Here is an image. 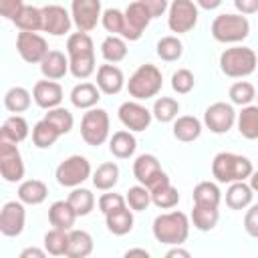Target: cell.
Wrapping results in <instances>:
<instances>
[{
	"instance_id": "cell-45",
	"label": "cell",
	"mask_w": 258,
	"mask_h": 258,
	"mask_svg": "<svg viewBox=\"0 0 258 258\" xmlns=\"http://www.w3.org/2000/svg\"><path fill=\"white\" fill-rule=\"evenodd\" d=\"M183 52V44L177 36H163L159 42H157V56L161 60H167V62H173L181 56Z\"/></svg>"
},
{
	"instance_id": "cell-35",
	"label": "cell",
	"mask_w": 258,
	"mask_h": 258,
	"mask_svg": "<svg viewBox=\"0 0 258 258\" xmlns=\"http://www.w3.org/2000/svg\"><path fill=\"white\" fill-rule=\"evenodd\" d=\"M101 54L107 62H119L127 56V44H125V38L123 36H117V34H111L103 40L101 44Z\"/></svg>"
},
{
	"instance_id": "cell-12",
	"label": "cell",
	"mask_w": 258,
	"mask_h": 258,
	"mask_svg": "<svg viewBox=\"0 0 258 258\" xmlns=\"http://www.w3.org/2000/svg\"><path fill=\"white\" fill-rule=\"evenodd\" d=\"M204 123L212 133H218V135L228 133L232 129V125L236 123V111H234V107L230 103L218 101V103H214V105H210L206 109Z\"/></svg>"
},
{
	"instance_id": "cell-2",
	"label": "cell",
	"mask_w": 258,
	"mask_h": 258,
	"mask_svg": "<svg viewBox=\"0 0 258 258\" xmlns=\"http://www.w3.org/2000/svg\"><path fill=\"white\" fill-rule=\"evenodd\" d=\"M254 171L252 161L244 155L238 153H230V151H222L214 157L212 161V175L220 181V183H234V181H244L250 177V173Z\"/></svg>"
},
{
	"instance_id": "cell-58",
	"label": "cell",
	"mask_w": 258,
	"mask_h": 258,
	"mask_svg": "<svg viewBox=\"0 0 258 258\" xmlns=\"http://www.w3.org/2000/svg\"><path fill=\"white\" fill-rule=\"evenodd\" d=\"M248 179H250V187H252L254 191H258V169H256V171H252Z\"/></svg>"
},
{
	"instance_id": "cell-20",
	"label": "cell",
	"mask_w": 258,
	"mask_h": 258,
	"mask_svg": "<svg viewBox=\"0 0 258 258\" xmlns=\"http://www.w3.org/2000/svg\"><path fill=\"white\" fill-rule=\"evenodd\" d=\"M125 85L123 73L119 67L111 64H101L97 69V87L105 93V95H117Z\"/></svg>"
},
{
	"instance_id": "cell-53",
	"label": "cell",
	"mask_w": 258,
	"mask_h": 258,
	"mask_svg": "<svg viewBox=\"0 0 258 258\" xmlns=\"http://www.w3.org/2000/svg\"><path fill=\"white\" fill-rule=\"evenodd\" d=\"M234 6L240 14H254L258 12V0H234Z\"/></svg>"
},
{
	"instance_id": "cell-39",
	"label": "cell",
	"mask_w": 258,
	"mask_h": 258,
	"mask_svg": "<svg viewBox=\"0 0 258 258\" xmlns=\"http://www.w3.org/2000/svg\"><path fill=\"white\" fill-rule=\"evenodd\" d=\"M4 107L12 113H22L30 107V93L24 87H12L4 95Z\"/></svg>"
},
{
	"instance_id": "cell-3",
	"label": "cell",
	"mask_w": 258,
	"mask_h": 258,
	"mask_svg": "<svg viewBox=\"0 0 258 258\" xmlns=\"http://www.w3.org/2000/svg\"><path fill=\"white\" fill-rule=\"evenodd\" d=\"M189 234V220L183 212H167L153 220V236L161 244L179 246L187 240Z\"/></svg>"
},
{
	"instance_id": "cell-59",
	"label": "cell",
	"mask_w": 258,
	"mask_h": 258,
	"mask_svg": "<svg viewBox=\"0 0 258 258\" xmlns=\"http://www.w3.org/2000/svg\"><path fill=\"white\" fill-rule=\"evenodd\" d=\"M256 99H258V95H256Z\"/></svg>"
},
{
	"instance_id": "cell-32",
	"label": "cell",
	"mask_w": 258,
	"mask_h": 258,
	"mask_svg": "<svg viewBox=\"0 0 258 258\" xmlns=\"http://www.w3.org/2000/svg\"><path fill=\"white\" fill-rule=\"evenodd\" d=\"M109 149H111V153L115 157L127 159V157H131L135 153L137 141H135L131 131H117V133H113V137L109 141Z\"/></svg>"
},
{
	"instance_id": "cell-49",
	"label": "cell",
	"mask_w": 258,
	"mask_h": 258,
	"mask_svg": "<svg viewBox=\"0 0 258 258\" xmlns=\"http://www.w3.org/2000/svg\"><path fill=\"white\" fill-rule=\"evenodd\" d=\"M125 202H127V200H125L123 196H119V194H103V196L99 198V210H101L103 214H109V212H113V210L125 206Z\"/></svg>"
},
{
	"instance_id": "cell-6",
	"label": "cell",
	"mask_w": 258,
	"mask_h": 258,
	"mask_svg": "<svg viewBox=\"0 0 258 258\" xmlns=\"http://www.w3.org/2000/svg\"><path fill=\"white\" fill-rule=\"evenodd\" d=\"M250 34V22L242 14H220L212 22V36L218 42H240Z\"/></svg>"
},
{
	"instance_id": "cell-28",
	"label": "cell",
	"mask_w": 258,
	"mask_h": 258,
	"mask_svg": "<svg viewBox=\"0 0 258 258\" xmlns=\"http://www.w3.org/2000/svg\"><path fill=\"white\" fill-rule=\"evenodd\" d=\"M200 135H202V123L194 115H183V117L175 119V123H173V137L175 139L189 143V141H196Z\"/></svg>"
},
{
	"instance_id": "cell-1",
	"label": "cell",
	"mask_w": 258,
	"mask_h": 258,
	"mask_svg": "<svg viewBox=\"0 0 258 258\" xmlns=\"http://www.w3.org/2000/svg\"><path fill=\"white\" fill-rule=\"evenodd\" d=\"M71 75L77 79H89L95 73V48L87 32H75L67 40Z\"/></svg>"
},
{
	"instance_id": "cell-4",
	"label": "cell",
	"mask_w": 258,
	"mask_h": 258,
	"mask_svg": "<svg viewBox=\"0 0 258 258\" xmlns=\"http://www.w3.org/2000/svg\"><path fill=\"white\" fill-rule=\"evenodd\" d=\"M258 56L248 46H232L220 54V69L226 77L242 79L256 71Z\"/></svg>"
},
{
	"instance_id": "cell-11",
	"label": "cell",
	"mask_w": 258,
	"mask_h": 258,
	"mask_svg": "<svg viewBox=\"0 0 258 258\" xmlns=\"http://www.w3.org/2000/svg\"><path fill=\"white\" fill-rule=\"evenodd\" d=\"M0 173L6 181L16 183L24 177V161L16 143L0 139Z\"/></svg>"
},
{
	"instance_id": "cell-47",
	"label": "cell",
	"mask_w": 258,
	"mask_h": 258,
	"mask_svg": "<svg viewBox=\"0 0 258 258\" xmlns=\"http://www.w3.org/2000/svg\"><path fill=\"white\" fill-rule=\"evenodd\" d=\"M125 200H127V204H129L131 210L141 212V210H145L151 204V191H149V187H145L143 183H139V185L129 187Z\"/></svg>"
},
{
	"instance_id": "cell-38",
	"label": "cell",
	"mask_w": 258,
	"mask_h": 258,
	"mask_svg": "<svg viewBox=\"0 0 258 258\" xmlns=\"http://www.w3.org/2000/svg\"><path fill=\"white\" fill-rule=\"evenodd\" d=\"M44 250L52 256H67V250H69V234L67 230H58V228H52L50 232L44 234Z\"/></svg>"
},
{
	"instance_id": "cell-21",
	"label": "cell",
	"mask_w": 258,
	"mask_h": 258,
	"mask_svg": "<svg viewBox=\"0 0 258 258\" xmlns=\"http://www.w3.org/2000/svg\"><path fill=\"white\" fill-rule=\"evenodd\" d=\"M69 71H71L69 58H67L60 50H48L46 56L40 60V73H42L46 79H50V81L62 79Z\"/></svg>"
},
{
	"instance_id": "cell-50",
	"label": "cell",
	"mask_w": 258,
	"mask_h": 258,
	"mask_svg": "<svg viewBox=\"0 0 258 258\" xmlns=\"http://www.w3.org/2000/svg\"><path fill=\"white\" fill-rule=\"evenodd\" d=\"M22 8H24V2L22 0H0V14L6 20H14L20 14Z\"/></svg>"
},
{
	"instance_id": "cell-52",
	"label": "cell",
	"mask_w": 258,
	"mask_h": 258,
	"mask_svg": "<svg viewBox=\"0 0 258 258\" xmlns=\"http://www.w3.org/2000/svg\"><path fill=\"white\" fill-rule=\"evenodd\" d=\"M139 2L145 6V10L151 14V18L161 16V14L169 8V2H167V0H139Z\"/></svg>"
},
{
	"instance_id": "cell-16",
	"label": "cell",
	"mask_w": 258,
	"mask_h": 258,
	"mask_svg": "<svg viewBox=\"0 0 258 258\" xmlns=\"http://www.w3.org/2000/svg\"><path fill=\"white\" fill-rule=\"evenodd\" d=\"M24 222H26V210L24 204L18 202H6L2 206L0 212V232L4 236H18L24 230Z\"/></svg>"
},
{
	"instance_id": "cell-13",
	"label": "cell",
	"mask_w": 258,
	"mask_h": 258,
	"mask_svg": "<svg viewBox=\"0 0 258 258\" xmlns=\"http://www.w3.org/2000/svg\"><path fill=\"white\" fill-rule=\"evenodd\" d=\"M71 16L81 32H89L97 26L101 14V0H73Z\"/></svg>"
},
{
	"instance_id": "cell-48",
	"label": "cell",
	"mask_w": 258,
	"mask_h": 258,
	"mask_svg": "<svg viewBox=\"0 0 258 258\" xmlns=\"http://www.w3.org/2000/svg\"><path fill=\"white\" fill-rule=\"evenodd\" d=\"M194 75H191V71H187V69H177L173 75H171V87H173V91L175 93H179V95H185V93H189L191 89H194Z\"/></svg>"
},
{
	"instance_id": "cell-31",
	"label": "cell",
	"mask_w": 258,
	"mask_h": 258,
	"mask_svg": "<svg viewBox=\"0 0 258 258\" xmlns=\"http://www.w3.org/2000/svg\"><path fill=\"white\" fill-rule=\"evenodd\" d=\"M238 131L246 139H258V105H246L236 117Z\"/></svg>"
},
{
	"instance_id": "cell-15",
	"label": "cell",
	"mask_w": 258,
	"mask_h": 258,
	"mask_svg": "<svg viewBox=\"0 0 258 258\" xmlns=\"http://www.w3.org/2000/svg\"><path fill=\"white\" fill-rule=\"evenodd\" d=\"M151 117H153V113L137 101H125L119 107V121L129 131H145L151 123Z\"/></svg>"
},
{
	"instance_id": "cell-26",
	"label": "cell",
	"mask_w": 258,
	"mask_h": 258,
	"mask_svg": "<svg viewBox=\"0 0 258 258\" xmlns=\"http://www.w3.org/2000/svg\"><path fill=\"white\" fill-rule=\"evenodd\" d=\"M46 196H48V187L40 179H26L18 187V200L22 204H28V206L42 204L46 200Z\"/></svg>"
},
{
	"instance_id": "cell-10",
	"label": "cell",
	"mask_w": 258,
	"mask_h": 258,
	"mask_svg": "<svg viewBox=\"0 0 258 258\" xmlns=\"http://www.w3.org/2000/svg\"><path fill=\"white\" fill-rule=\"evenodd\" d=\"M56 181L64 187H77L91 175V163L83 155H71L56 167Z\"/></svg>"
},
{
	"instance_id": "cell-43",
	"label": "cell",
	"mask_w": 258,
	"mask_h": 258,
	"mask_svg": "<svg viewBox=\"0 0 258 258\" xmlns=\"http://www.w3.org/2000/svg\"><path fill=\"white\" fill-rule=\"evenodd\" d=\"M151 202L157 208H161V210H169V208L177 206L179 194H177V189L171 183H163V185H159V187H155L151 191Z\"/></svg>"
},
{
	"instance_id": "cell-19",
	"label": "cell",
	"mask_w": 258,
	"mask_h": 258,
	"mask_svg": "<svg viewBox=\"0 0 258 258\" xmlns=\"http://www.w3.org/2000/svg\"><path fill=\"white\" fill-rule=\"evenodd\" d=\"M32 99H34V103L38 105V107H42V109H54V107H58L60 105V101H62V87L58 85V83H54V81H50V79H46V81H38L36 85H34V89H32Z\"/></svg>"
},
{
	"instance_id": "cell-34",
	"label": "cell",
	"mask_w": 258,
	"mask_h": 258,
	"mask_svg": "<svg viewBox=\"0 0 258 258\" xmlns=\"http://www.w3.org/2000/svg\"><path fill=\"white\" fill-rule=\"evenodd\" d=\"M12 22H14L16 28H20V30L38 32V30H42V8L24 6V8L20 10V14H18Z\"/></svg>"
},
{
	"instance_id": "cell-54",
	"label": "cell",
	"mask_w": 258,
	"mask_h": 258,
	"mask_svg": "<svg viewBox=\"0 0 258 258\" xmlns=\"http://www.w3.org/2000/svg\"><path fill=\"white\" fill-rule=\"evenodd\" d=\"M44 254H48V252L40 250V248H24L20 252V258H44Z\"/></svg>"
},
{
	"instance_id": "cell-18",
	"label": "cell",
	"mask_w": 258,
	"mask_h": 258,
	"mask_svg": "<svg viewBox=\"0 0 258 258\" xmlns=\"http://www.w3.org/2000/svg\"><path fill=\"white\" fill-rule=\"evenodd\" d=\"M73 16L58 4H48L42 8V30L52 36H62L71 30Z\"/></svg>"
},
{
	"instance_id": "cell-17",
	"label": "cell",
	"mask_w": 258,
	"mask_h": 258,
	"mask_svg": "<svg viewBox=\"0 0 258 258\" xmlns=\"http://www.w3.org/2000/svg\"><path fill=\"white\" fill-rule=\"evenodd\" d=\"M149 22H151V14L145 10V6L139 0L131 2L125 8V24H127V30H125V36L123 38L125 40H139Z\"/></svg>"
},
{
	"instance_id": "cell-44",
	"label": "cell",
	"mask_w": 258,
	"mask_h": 258,
	"mask_svg": "<svg viewBox=\"0 0 258 258\" xmlns=\"http://www.w3.org/2000/svg\"><path fill=\"white\" fill-rule=\"evenodd\" d=\"M101 22L105 26L107 32L111 34H117V36H125V30H127V24H125V12L117 10V8H107L101 16Z\"/></svg>"
},
{
	"instance_id": "cell-9",
	"label": "cell",
	"mask_w": 258,
	"mask_h": 258,
	"mask_svg": "<svg viewBox=\"0 0 258 258\" xmlns=\"http://www.w3.org/2000/svg\"><path fill=\"white\" fill-rule=\"evenodd\" d=\"M167 10V26L171 32L183 34L198 24V4L194 0H173Z\"/></svg>"
},
{
	"instance_id": "cell-42",
	"label": "cell",
	"mask_w": 258,
	"mask_h": 258,
	"mask_svg": "<svg viewBox=\"0 0 258 258\" xmlns=\"http://www.w3.org/2000/svg\"><path fill=\"white\" fill-rule=\"evenodd\" d=\"M44 119L60 133V135H64V133H69L71 129H73V123H75V119H73V113L69 111V109H64V107H54V109H48V113L44 115Z\"/></svg>"
},
{
	"instance_id": "cell-25",
	"label": "cell",
	"mask_w": 258,
	"mask_h": 258,
	"mask_svg": "<svg viewBox=\"0 0 258 258\" xmlns=\"http://www.w3.org/2000/svg\"><path fill=\"white\" fill-rule=\"evenodd\" d=\"M218 218H220L218 206H212V204H194L191 222H194V226H196L200 232H210V230H214L216 224H218Z\"/></svg>"
},
{
	"instance_id": "cell-51",
	"label": "cell",
	"mask_w": 258,
	"mask_h": 258,
	"mask_svg": "<svg viewBox=\"0 0 258 258\" xmlns=\"http://www.w3.org/2000/svg\"><path fill=\"white\" fill-rule=\"evenodd\" d=\"M244 230L248 232V236L258 238V204H254V206H250V210H246Z\"/></svg>"
},
{
	"instance_id": "cell-33",
	"label": "cell",
	"mask_w": 258,
	"mask_h": 258,
	"mask_svg": "<svg viewBox=\"0 0 258 258\" xmlns=\"http://www.w3.org/2000/svg\"><path fill=\"white\" fill-rule=\"evenodd\" d=\"M119 181V167L117 163L113 161H107V163H101L95 173H93V185L101 191H109L115 187V183Z\"/></svg>"
},
{
	"instance_id": "cell-7",
	"label": "cell",
	"mask_w": 258,
	"mask_h": 258,
	"mask_svg": "<svg viewBox=\"0 0 258 258\" xmlns=\"http://www.w3.org/2000/svg\"><path fill=\"white\" fill-rule=\"evenodd\" d=\"M81 137L87 145H101L109 137V115L105 109H89L81 121Z\"/></svg>"
},
{
	"instance_id": "cell-46",
	"label": "cell",
	"mask_w": 258,
	"mask_h": 258,
	"mask_svg": "<svg viewBox=\"0 0 258 258\" xmlns=\"http://www.w3.org/2000/svg\"><path fill=\"white\" fill-rule=\"evenodd\" d=\"M252 99H256V89L252 83L248 81H238L230 87V101L234 105H240V107H246L252 103Z\"/></svg>"
},
{
	"instance_id": "cell-27",
	"label": "cell",
	"mask_w": 258,
	"mask_h": 258,
	"mask_svg": "<svg viewBox=\"0 0 258 258\" xmlns=\"http://www.w3.org/2000/svg\"><path fill=\"white\" fill-rule=\"evenodd\" d=\"M252 198H254V189L250 187V183H244V181L230 183V187L226 191V204L232 210H244V208H248L252 204Z\"/></svg>"
},
{
	"instance_id": "cell-41",
	"label": "cell",
	"mask_w": 258,
	"mask_h": 258,
	"mask_svg": "<svg viewBox=\"0 0 258 258\" xmlns=\"http://www.w3.org/2000/svg\"><path fill=\"white\" fill-rule=\"evenodd\" d=\"M153 117L161 123H169L173 119H177V113H179V103L171 97H159L153 105Z\"/></svg>"
},
{
	"instance_id": "cell-23",
	"label": "cell",
	"mask_w": 258,
	"mask_h": 258,
	"mask_svg": "<svg viewBox=\"0 0 258 258\" xmlns=\"http://www.w3.org/2000/svg\"><path fill=\"white\" fill-rule=\"evenodd\" d=\"M101 99V89L93 83H81L71 91V103L77 109H93Z\"/></svg>"
},
{
	"instance_id": "cell-8",
	"label": "cell",
	"mask_w": 258,
	"mask_h": 258,
	"mask_svg": "<svg viewBox=\"0 0 258 258\" xmlns=\"http://www.w3.org/2000/svg\"><path fill=\"white\" fill-rule=\"evenodd\" d=\"M133 175L139 183L149 187V191H153L155 187H159L163 183H169L167 173L161 169L157 157L151 153H143L133 161Z\"/></svg>"
},
{
	"instance_id": "cell-40",
	"label": "cell",
	"mask_w": 258,
	"mask_h": 258,
	"mask_svg": "<svg viewBox=\"0 0 258 258\" xmlns=\"http://www.w3.org/2000/svg\"><path fill=\"white\" fill-rule=\"evenodd\" d=\"M194 204H212V206H220V200H222V194H220V187L212 181H200L196 187H194Z\"/></svg>"
},
{
	"instance_id": "cell-14",
	"label": "cell",
	"mask_w": 258,
	"mask_h": 258,
	"mask_svg": "<svg viewBox=\"0 0 258 258\" xmlns=\"http://www.w3.org/2000/svg\"><path fill=\"white\" fill-rule=\"evenodd\" d=\"M16 50L26 62H40L48 52V44L40 34L20 30L16 36Z\"/></svg>"
},
{
	"instance_id": "cell-5",
	"label": "cell",
	"mask_w": 258,
	"mask_h": 258,
	"mask_svg": "<svg viewBox=\"0 0 258 258\" xmlns=\"http://www.w3.org/2000/svg\"><path fill=\"white\" fill-rule=\"evenodd\" d=\"M161 85H163L161 71H159L155 64H141V67L129 77L127 91H129V95H131L133 99L145 101V99L155 97V95L161 91Z\"/></svg>"
},
{
	"instance_id": "cell-37",
	"label": "cell",
	"mask_w": 258,
	"mask_h": 258,
	"mask_svg": "<svg viewBox=\"0 0 258 258\" xmlns=\"http://www.w3.org/2000/svg\"><path fill=\"white\" fill-rule=\"evenodd\" d=\"M58 137H60V133H58L46 119L38 121V123L34 125V129H32V143H34L38 149H46V147L54 145V141H56Z\"/></svg>"
},
{
	"instance_id": "cell-29",
	"label": "cell",
	"mask_w": 258,
	"mask_h": 258,
	"mask_svg": "<svg viewBox=\"0 0 258 258\" xmlns=\"http://www.w3.org/2000/svg\"><path fill=\"white\" fill-rule=\"evenodd\" d=\"M28 137V123L24 117L20 115H12L2 123L0 129V139L4 141H12V143H20Z\"/></svg>"
},
{
	"instance_id": "cell-24",
	"label": "cell",
	"mask_w": 258,
	"mask_h": 258,
	"mask_svg": "<svg viewBox=\"0 0 258 258\" xmlns=\"http://www.w3.org/2000/svg\"><path fill=\"white\" fill-rule=\"evenodd\" d=\"M48 220L52 224V228H58V230H71L75 226V220H77V212L73 210V206L69 202H54L50 208H48Z\"/></svg>"
},
{
	"instance_id": "cell-57",
	"label": "cell",
	"mask_w": 258,
	"mask_h": 258,
	"mask_svg": "<svg viewBox=\"0 0 258 258\" xmlns=\"http://www.w3.org/2000/svg\"><path fill=\"white\" fill-rule=\"evenodd\" d=\"M175 256H181V258H189V252L187 250H181V248H173L167 252V258H175Z\"/></svg>"
},
{
	"instance_id": "cell-55",
	"label": "cell",
	"mask_w": 258,
	"mask_h": 258,
	"mask_svg": "<svg viewBox=\"0 0 258 258\" xmlns=\"http://www.w3.org/2000/svg\"><path fill=\"white\" fill-rule=\"evenodd\" d=\"M196 4L204 10H216L222 4V0H196Z\"/></svg>"
},
{
	"instance_id": "cell-30",
	"label": "cell",
	"mask_w": 258,
	"mask_h": 258,
	"mask_svg": "<svg viewBox=\"0 0 258 258\" xmlns=\"http://www.w3.org/2000/svg\"><path fill=\"white\" fill-rule=\"evenodd\" d=\"M93 252V238L85 230H71L69 232V258H85Z\"/></svg>"
},
{
	"instance_id": "cell-22",
	"label": "cell",
	"mask_w": 258,
	"mask_h": 258,
	"mask_svg": "<svg viewBox=\"0 0 258 258\" xmlns=\"http://www.w3.org/2000/svg\"><path fill=\"white\" fill-rule=\"evenodd\" d=\"M105 224H107V230L115 236H125L133 230V214L131 210H127L125 206L105 214Z\"/></svg>"
},
{
	"instance_id": "cell-56",
	"label": "cell",
	"mask_w": 258,
	"mask_h": 258,
	"mask_svg": "<svg viewBox=\"0 0 258 258\" xmlns=\"http://www.w3.org/2000/svg\"><path fill=\"white\" fill-rule=\"evenodd\" d=\"M125 256H127V258H129V256H143V258H149V252H147L145 248H131V250L125 252Z\"/></svg>"
},
{
	"instance_id": "cell-36",
	"label": "cell",
	"mask_w": 258,
	"mask_h": 258,
	"mask_svg": "<svg viewBox=\"0 0 258 258\" xmlns=\"http://www.w3.org/2000/svg\"><path fill=\"white\" fill-rule=\"evenodd\" d=\"M67 202L73 206V210L77 212V216H89L93 212V208H95V196L89 189L79 187V185L69 194V200Z\"/></svg>"
}]
</instances>
